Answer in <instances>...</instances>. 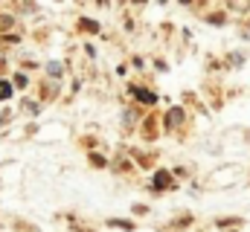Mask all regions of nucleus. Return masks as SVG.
Wrapping results in <instances>:
<instances>
[{
	"label": "nucleus",
	"instance_id": "nucleus-6",
	"mask_svg": "<svg viewBox=\"0 0 250 232\" xmlns=\"http://www.w3.org/2000/svg\"><path fill=\"white\" fill-rule=\"evenodd\" d=\"M146 134H149V139H154V119L151 116L146 119Z\"/></svg>",
	"mask_w": 250,
	"mask_h": 232
},
{
	"label": "nucleus",
	"instance_id": "nucleus-3",
	"mask_svg": "<svg viewBox=\"0 0 250 232\" xmlns=\"http://www.w3.org/2000/svg\"><path fill=\"white\" fill-rule=\"evenodd\" d=\"M79 26H82L84 32H99V23H96V20H90V17H82V20H79Z\"/></svg>",
	"mask_w": 250,
	"mask_h": 232
},
{
	"label": "nucleus",
	"instance_id": "nucleus-7",
	"mask_svg": "<svg viewBox=\"0 0 250 232\" xmlns=\"http://www.w3.org/2000/svg\"><path fill=\"white\" fill-rule=\"evenodd\" d=\"M90 163L99 169V166H105V157H99V154H90Z\"/></svg>",
	"mask_w": 250,
	"mask_h": 232
},
{
	"label": "nucleus",
	"instance_id": "nucleus-8",
	"mask_svg": "<svg viewBox=\"0 0 250 232\" xmlns=\"http://www.w3.org/2000/svg\"><path fill=\"white\" fill-rule=\"evenodd\" d=\"M233 224H239V218H224V221H218V227H233Z\"/></svg>",
	"mask_w": 250,
	"mask_h": 232
},
{
	"label": "nucleus",
	"instance_id": "nucleus-1",
	"mask_svg": "<svg viewBox=\"0 0 250 232\" xmlns=\"http://www.w3.org/2000/svg\"><path fill=\"white\" fill-rule=\"evenodd\" d=\"M172 186H175V180H172L169 171H157L154 174V189H172Z\"/></svg>",
	"mask_w": 250,
	"mask_h": 232
},
{
	"label": "nucleus",
	"instance_id": "nucleus-9",
	"mask_svg": "<svg viewBox=\"0 0 250 232\" xmlns=\"http://www.w3.org/2000/svg\"><path fill=\"white\" fill-rule=\"evenodd\" d=\"M9 93H12V87H9V84H0V99H6Z\"/></svg>",
	"mask_w": 250,
	"mask_h": 232
},
{
	"label": "nucleus",
	"instance_id": "nucleus-5",
	"mask_svg": "<svg viewBox=\"0 0 250 232\" xmlns=\"http://www.w3.org/2000/svg\"><path fill=\"white\" fill-rule=\"evenodd\" d=\"M108 224H111V227H117V230H134V224H131V221H119V218H111V221H108Z\"/></svg>",
	"mask_w": 250,
	"mask_h": 232
},
{
	"label": "nucleus",
	"instance_id": "nucleus-2",
	"mask_svg": "<svg viewBox=\"0 0 250 232\" xmlns=\"http://www.w3.org/2000/svg\"><path fill=\"white\" fill-rule=\"evenodd\" d=\"M183 122V110L181 108H172L169 113H166V128H178Z\"/></svg>",
	"mask_w": 250,
	"mask_h": 232
},
{
	"label": "nucleus",
	"instance_id": "nucleus-4",
	"mask_svg": "<svg viewBox=\"0 0 250 232\" xmlns=\"http://www.w3.org/2000/svg\"><path fill=\"white\" fill-rule=\"evenodd\" d=\"M131 90H134V96H137V99H143V102H149V105H154V93H146L143 87H131Z\"/></svg>",
	"mask_w": 250,
	"mask_h": 232
}]
</instances>
